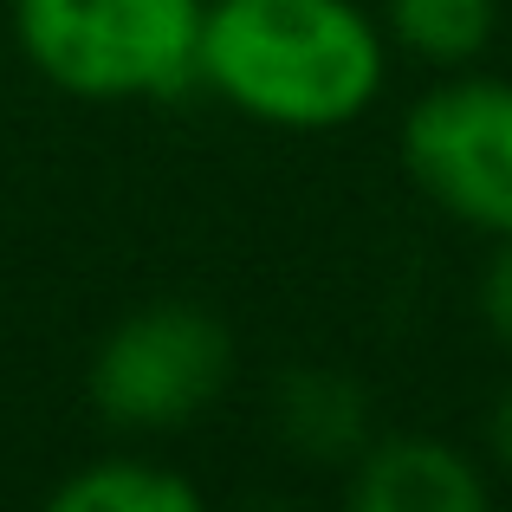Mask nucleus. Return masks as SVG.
Instances as JSON below:
<instances>
[{
	"mask_svg": "<svg viewBox=\"0 0 512 512\" xmlns=\"http://www.w3.org/2000/svg\"><path fill=\"white\" fill-rule=\"evenodd\" d=\"M195 78L273 130H338L383 91V33L350 0H208Z\"/></svg>",
	"mask_w": 512,
	"mask_h": 512,
	"instance_id": "nucleus-1",
	"label": "nucleus"
},
{
	"mask_svg": "<svg viewBox=\"0 0 512 512\" xmlns=\"http://www.w3.org/2000/svg\"><path fill=\"white\" fill-rule=\"evenodd\" d=\"M208 0H13L39 78L72 98H175L195 78Z\"/></svg>",
	"mask_w": 512,
	"mask_h": 512,
	"instance_id": "nucleus-2",
	"label": "nucleus"
},
{
	"mask_svg": "<svg viewBox=\"0 0 512 512\" xmlns=\"http://www.w3.org/2000/svg\"><path fill=\"white\" fill-rule=\"evenodd\" d=\"M234 370V338L221 318L201 305L163 299L130 312L91 357V402L104 422L143 428V435H169L188 428L214 396L227 389Z\"/></svg>",
	"mask_w": 512,
	"mask_h": 512,
	"instance_id": "nucleus-3",
	"label": "nucleus"
},
{
	"mask_svg": "<svg viewBox=\"0 0 512 512\" xmlns=\"http://www.w3.org/2000/svg\"><path fill=\"white\" fill-rule=\"evenodd\" d=\"M409 175L480 234H512V78L435 85L402 124Z\"/></svg>",
	"mask_w": 512,
	"mask_h": 512,
	"instance_id": "nucleus-4",
	"label": "nucleus"
},
{
	"mask_svg": "<svg viewBox=\"0 0 512 512\" xmlns=\"http://www.w3.org/2000/svg\"><path fill=\"white\" fill-rule=\"evenodd\" d=\"M357 512H487V480L461 448L435 435H396L357 454Z\"/></svg>",
	"mask_w": 512,
	"mask_h": 512,
	"instance_id": "nucleus-5",
	"label": "nucleus"
},
{
	"mask_svg": "<svg viewBox=\"0 0 512 512\" xmlns=\"http://www.w3.org/2000/svg\"><path fill=\"white\" fill-rule=\"evenodd\" d=\"M279 435L312 461L363 454V389L338 370H292L279 383Z\"/></svg>",
	"mask_w": 512,
	"mask_h": 512,
	"instance_id": "nucleus-6",
	"label": "nucleus"
},
{
	"mask_svg": "<svg viewBox=\"0 0 512 512\" xmlns=\"http://www.w3.org/2000/svg\"><path fill=\"white\" fill-rule=\"evenodd\" d=\"M52 512H201V487L169 467L98 461L52 487Z\"/></svg>",
	"mask_w": 512,
	"mask_h": 512,
	"instance_id": "nucleus-7",
	"label": "nucleus"
},
{
	"mask_svg": "<svg viewBox=\"0 0 512 512\" xmlns=\"http://www.w3.org/2000/svg\"><path fill=\"white\" fill-rule=\"evenodd\" d=\"M389 33L435 65H474L500 33V0H389Z\"/></svg>",
	"mask_w": 512,
	"mask_h": 512,
	"instance_id": "nucleus-8",
	"label": "nucleus"
},
{
	"mask_svg": "<svg viewBox=\"0 0 512 512\" xmlns=\"http://www.w3.org/2000/svg\"><path fill=\"white\" fill-rule=\"evenodd\" d=\"M480 318L500 344H512V234H500V253L480 273Z\"/></svg>",
	"mask_w": 512,
	"mask_h": 512,
	"instance_id": "nucleus-9",
	"label": "nucleus"
},
{
	"mask_svg": "<svg viewBox=\"0 0 512 512\" xmlns=\"http://www.w3.org/2000/svg\"><path fill=\"white\" fill-rule=\"evenodd\" d=\"M493 454H500V467L512 474V389L500 396V409H493Z\"/></svg>",
	"mask_w": 512,
	"mask_h": 512,
	"instance_id": "nucleus-10",
	"label": "nucleus"
}]
</instances>
